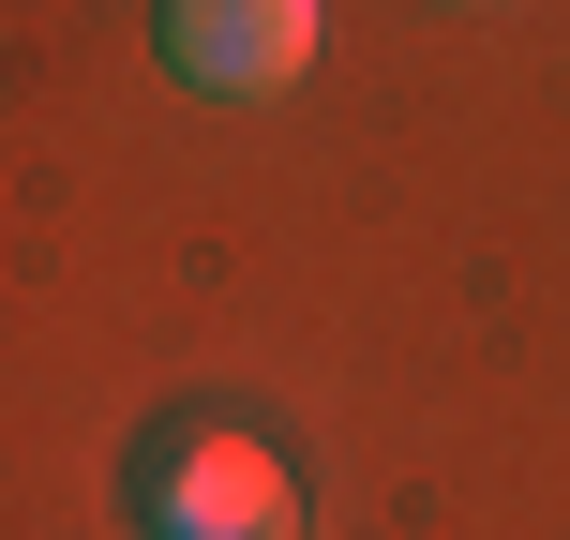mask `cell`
Instances as JSON below:
<instances>
[{"label": "cell", "instance_id": "obj_1", "mask_svg": "<svg viewBox=\"0 0 570 540\" xmlns=\"http://www.w3.org/2000/svg\"><path fill=\"white\" fill-rule=\"evenodd\" d=\"M315 46H331V0H166V76L210 90V106H271V90H301Z\"/></svg>", "mask_w": 570, "mask_h": 540}, {"label": "cell", "instance_id": "obj_2", "mask_svg": "<svg viewBox=\"0 0 570 540\" xmlns=\"http://www.w3.org/2000/svg\"><path fill=\"white\" fill-rule=\"evenodd\" d=\"M150 540H301V481L271 435H180L150 481Z\"/></svg>", "mask_w": 570, "mask_h": 540}]
</instances>
